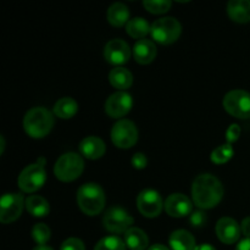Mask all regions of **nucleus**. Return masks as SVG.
Returning a JSON list of instances; mask_svg holds the SVG:
<instances>
[{
  "instance_id": "f257e3e1",
  "label": "nucleus",
  "mask_w": 250,
  "mask_h": 250,
  "mask_svg": "<svg viewBox=\"0 0 250 250\" xmlns=\"http://www.w3.org/2000/svg\"><path fill=\"white\" fill-rule=\"evenodd\" d=\"M193 202L199 209H212L224 197V187L219 178L210 173L199 175L192 186Z\"/></svg>"
},
{
  "instance_id": "f03ea898",
  "label": "nucleus",
  "mask_w": 250,
  "mask_h": 250,
  "mask_svg": "<svg viewBox=\"0 0 250 250\" xmlns=\"http://www.w3.org/2000/svg\"><path fill=\"white\" fill-rule=\"evenodd\" d=\"M53 127V114L43 106H37L28 110L23 117V128L32 138H44L50 133Z\"/></svg>"
},
{
  "instance_id": "7ed1b4c3",
  "label": "nucleus",
  "mask_w": 250,
  "mask_h": 250,
  "mask_svg": "<svg viewBox=\"0 0 250 250\" xmlns=\"http://www.w3.org/2000/svg\"><path fill=\"white\" fill-rule=\"evenodd\" d=\"M105 193L97 183H85L77 190V204L83 214L95 216L105 207Z\"/></svg>"
},
{
  "instance_id": "20e7f679",
  "label": "nucleus",
  "mask_w": 250,
  "mask_h": 250,
  "mask_svg": "<svg viewBox=\"0 0 250 250\" xmlns=\"http://www.w3.org/2000/svg\"><path fill=\"white\" fill-rule=\"evenodd\" d=\"M84 161L77 153H66L58 159L54 166V173L61 182H72L83 172Z\"/></svg>"
},
{
  "instance_id": "39448f33",
  "label": "nucleus",
  "mask_w": 250,
  "mask_h": 250,
  "mask_svg": "<svg viewBox=\"0 0 250 250\" xmlns=\"http://www.w3.org/2000/svg\"><path fill=\"white\" fill-rule=\"evenodd\" d=\"M182 26L173 17H161L153 22L150 28L151 38L163 45H170L175 43L181 36Z\"/></svg>"
},
{
  "instance_id": "423d86ee",
  "label": "nucleus",
  "mask_w": 250,
  "mask_h": 250,
  "mask_svg": "<svg viewBox=\"0 0 250 250\" xmlns=\"http://www.w3.org/2000/svg\"><path fill=\"white\" fill-rule=\"evenodd\" d=\"M225 110L237 119L246 120L250 117V93L242 89H234L224 98Z\"/></svg>"
},
{
  "instance_id": "0eeeda50",
  "label": "nucleus",
  "mask_w": 250,
  "mask_h": 250,
  "mask_svg": "<svg viewBox=\"0 0 250 250\" xmlns=\"http://www.w3.org/2000/svg\"><path fill=\"white\" fill-rule=\"evenodd\" d=\"M46 181V172L44 166L38 163L28 165L20 173L17 185L24 193H34L41 189Z\"/></svg>"
},
{
  "instance_id": "6e6552de",
  "label": "nucleus",
  "mask_w": 250,
  "mask_h": 250,
  "mask_svg": "<svg viewBox=\"0 0 250 250\" xmlns=\"http://www.w3.org/2000/svg\"><path fill=\"white\" fill-rule=\"evenodd\" d=\"M111 141L120 149H129L138 141V129L129 120H120L111 129Z\"/></svg>"
},
{
  "instance_id": "1a4fd4ad",
  "label": "nucleus",
  "mask_w": 250,
  "mask_h": 250,
  "mask_svg": "<svg viewBox=\"0 0 250 250\" xmlns=\"http://www.w3.org/2000/svg\"><path fill=\"white\" fill-rule=\"evenodd\" d=\"M103 225L105 229L111 233H126L133 225V217L119 207L107 209L103 217Z\"/></svg>"
},
{
  "instance_id": "9d476101",
  "label": "nucleus",
  "mask_w": 250,
  "mask_h": 250,
  "mask_svg": "<svg viewBox=\"0 0 250 250\" xmlns=\"http://www.w3.org/2000/svg\"><path fill=\"white\" fill-rule=\"evenodd\" d=\"M24 203L22 194L19 193H6L0 200V221L2 224L14 222L21 216Z\"/></svg>"
},
{
  "instance_id": "9b49d317",
  "label": "nucleus",
  "mask_w": 250,
  "mask_h": 250,
  "mask_svg": "<svg viewBox=\"0 0 250 250\" xmlns=\"http://www.w3.org/2000/svg\"><path fill=\"white\" fill-rule=\"evenodd\" d=\"M161 195L154 189H144L137 198V208L143 216L154 219L161 214L164 208Z\"/></svg>"
},
{
  "instance_id": "f8f14e48",
  "label": "nucleus",
  "mask_w": 250,
  "mask_h": 250,
  "mask_svg": "<svg viewBox=\"0 0 250 250\" xmlns=\"http://www.w3.org/2000/svg\"><path fill=\"white\" fill-rule=\"evenodd\" d=\"M133 100L127 92H116L105 102V112L112 119L124 117L131 111Z\"/></svg>"
},
{
  "instance_id": "ddd939ff",
  "label": "nucleus",
  "mask_w": 250,
  "mask_h": 250,
  "mask_svg": "<svg viewBox=\"0 0 250 250\" xmlns=\"http://www.w3.org/2000/svg\"><path fill=\"white\" fill-rule=\"evenodd\" d=\"M104 58L111 65H124L131 58V49L122 39H112L105 45Z\"/></svg>"
},
{
  "instance_id": "4468645a",
  "label": "nucleus",
  "mask_w": 250,
  "mask_h": 250,
  "mask_svg": "<svg viewBox=\"0 0 250 250\" xmlns=\"http://www.w3.org/2000/svg\"><path fill=\"white\" fill-rule=\"evenodd\" d=\"M164 207L171 217H177V219L192 214L193 209V204L189 198L181 193H173L168 195Z\"/></svg>"
},
{
  "instance_id": "2eb2a0df",
  "label": "nucleus",
  "mask_w": 250,
  "mask_h": 250,
  "mask_svg": "<svg viewBox=\"0 0 250 250\" xmlns=\"http://www.w3.org/2000/svg\"><path fill=\"white\" fill-rule=\"evenodd\" d=\"M241 226L231 217H222L216 224V234L225 244H233L241 237Z\"/></svg>"
},
{
  "instance_id": "dca6fc26",
  "label": "nucleus",
  "mask_w": 250,
  "mask_h": 250,
  "mask_svg": "<svg viewBox=\"0 0 250 250\" xmlns=\"http://www.w3.org/2000/svg\"><path fill=\"white\" fill-rule=\"evenodd\" d=\"M80 151L84 158L89 159V160H98L102 156H104L106 146H105L103 139H100L99 137L90 136L81 142Z\"/></svg>"
},
{
  "instance_id": "f3484780",
  "label": "nucleus",
  "mask_w": 250,
  "mask_h": 250,
  "mask_svg": "<svg viewBox=\"0 0 250 250\" xmlns=\"http://www.w3.org/2000/svg\"><path fill=\"white\" fill-rule=\"evenodd\" d=\"M156 46L149 39H141L133 46V58L141 65H148L156 58Z\"/></svg>"
},
{
  "instance_id": "a211bd4d",
  "label": "nucleus",
  "mask_w": 250,
  "mask_h": 250,
  "mask_svg": "<svg viewBox=\"0 0 250 250\" xmlns=\"http://www.w3.org/2000/svg\"><path fill=\"white\" fill-rule=\"evenodd\" d=\"M227 14L238 23L250 22V0H231L227 5Z\"/></svg>"
},
{
  "instance_id": "6ab92c4d",
  "label": "nucleus",
  "mask_w": 250,
  "mask_h": 250,
  "mask_svg": "<svg viewBox=\"0 0 250 250\" xmlns=\"http://www.w3.org/2000/svg\"><path fill=\"white\" fill-rule=\"evenodd\" d=\"M168 243L172 250H195V238L186 229H177L172 232L168 238Z\"/></svg>"
},
{
  "instance_id": "aec40b11",
  "label": "nucleus",
  "mask_w": 250,
  "mask_h": 250,
  "mask_svg": "<svg viewBox=\"0 0 250 250\" xmlns=\"http://www.w3.org/2000/svg\"><path fill=\"white\" fill-rule=\"evenodd\" d=\"M125 243L131 250H146L149 246V238L143 229L132 227L125 233Z\"/></svg>"
},
{
  "instance_id": "412c9836",
  "label": "nucleus",
  "mask_w": 250,
  "mask_h": 250,
  "mask_svg": "<svg viewBox=\"0 0 250 250\" xmlns=\"http://www.w3.org/2000/svg\"><path fill=\"white\" fill-rule=\"evenodd\" d=\"M107 21L114 27H122L129 21L128 7L122 2H115L107 9Z\"/></svg>"
},
{
  "instance_id": "4be33fe9",
  "label": "nucleus",
  "mask_w": 250,
  "mask_h": 250,
  "mask_svg": "<svg viewBox=\"0 0 250 250\" xmlns=\"http://www.w3.org/2000/svg\"><path fill=\"white\" fill-rule=\"evenodd\" d=\"M109 81L112 87L124 92V90L128 89L132 85V83H133V76H132V73L127 68L115 67L110 71Z\"/></svg>"
},
{
  "instance_id": "5701e85b",
  "label": "nucleus",
  "mask_w": 250,
  "mask_h": 250,
  "mask_svg": "<svg viewBox=\"0 0 250 250\" xmlns=\"http://www.w3.org/2000/svg\"><path fill=\"white\" fill-rule=\"evenodd\" d=\"M78 111V104L75 99L70 97L61 98L54 105V114L62 120L71 119Z\"/></svg>"
},
{
  "instance_id": "b1692460",
  "label": "nucleus",
  "mask_w": 250,
  "mask_h": 250,
  "mask_svg": "<svg viewBox=\"0 0 250 250\" xmlns=\"http://www.w3.org/2000/svg\"><path fill=\"white\" fill-rule=\"evenodd\" d=\"M27 211L34 217H44L50 212V205L44 199L43 197L39 195H31L26 199L24 203Z\"/></svg>"
},
{
  "instance_id": "393cba45",
  "label": "nucleus",
  "mask_w": 250,
  "mask_h": 250,
  "mask_svg": "<svg viewBox=\"0 0 250 250\" xmlns=\"http://www.w3.org/2000/svg\"><path fill=\"white\" fill-rule=\"evenodd\" d=\"M150 28L151 26L143 17H134V19L129 20L128 23L126 24L127 34L132 38L139 39V41L143 39L150 32Z\"/></svg>"
},
{
  "instance_id": "a878e982",
  "label": "nucleus",
  "mask_w": 250,
  "mask_h": 250,
  "mask_svg": "<svg viewBox=\"0 0 250 250\" xmlns=\"http://www.w3.org/2000/svg\"><path fill=\"white\" fill-rule=\"evenodd\" d=\"M233 154L234 150L231 144H224V146H217L215 150H212L211 161L217 165H222V164L227 163L233 156Z\"/></svg>"
},
{
  "instance_id": "bb28decb",
  "label": "nucleus",
  "mask_w": 250,
  "mask_h": 250,
  "mask_svg": "<svg viewBox=\"0 0 250 250\" xmlns=\"http://www.w3.org/2000/svg\"><path fill=\"white\" fill-rule=\"evenodd\" d=\"M94 250H126V243L119 237H105L98 242Z\"/></svg>"
},
{
  "instance_id": "cd10ccee",
  "label": "nucleus",
  "mask_w": 250,
  "mask_h": 250,
  "mask_svg": "<svg viewBox=\"0 0 250 250\" xmlns=\"http://www.w3.org/2000/svg\"><path fill=\"white\" fill-rule=\"evenodd\" d=\"M143 5L150 14L160 15L167 12L171 9L172 2L170 0H144Z\"/></svg>"
},
{
  "instance_id": "c85d7f7f",
  "label": "nucleus",
  "mask_w": 250,
  "mask_h": 250,
  "mask_svg": "<svg viewBox=\"0 0 250 250\" xmlns=\"http://www.w3.org/2000/svg\"><path fill=\"white\" fill-rule=\"evenodd\" d=\"M50 229L45 224H37L32 229V237L38 246H45L46 242L50 239Z\"/></svg>"
},
{
  "instance_id": "c756f323",
  "label": "nucleus",
  "mask_w": 250,
  "mask_h": 250,
  "mask_svg": "<svg viewBox=\"0 0 250 250\" xmlns=\"http://www.w3.org/2000/svg\"><path fill=\"white\" fill-rule=\"evenodd\" d=\"M189 222L194 229L203 227L205 222H207V214H205L204 211H202V210H198V211L192 212V214H190Z\"/></svg>"
},
{
  "instance_id": "7c9ffc66",
  "label": "nucleus",
  "mask_w": 250,
  "mask_h": 250,
  "mask_svg": "<svg viewBox=\"0 0 250 250\" xmlns=\"http://www.w3.org/2000/svg\"><path fill=\"white\" fill-rule=\"evenodd\" d=\"M60 250H85V247L81 239L68 238L61 244Z\"/></svg>"
},
{
  "instance_id": "2f4dec72",
  "label": "nucleus",
  "mask_w": 250,
  "mask_h": 250,
  "mask_svg": "<svg viewBox=\"0 0 250 250\" xmlns=\"http://www.w3.org/2000/svg\"><path fill=\"white\" fill-rule=\"evenodd\" d=\"M131 163L134 168H137V170H143L146 166V164H148V159H146V156L143 153H136L133 155V158H132Z\"/></svg>"
},
{
  "instance_id": "473e14b6",
  "label": "nucleus",
  "mask_w": 250,
  "mask_h": 250,
  "mask_svg": "<svg viewBox=\"0 0 250 250\" xmlns=\"http://www.w3.org/2000/svg\"><path fill=\"white\" fill-rule=\"evenodd\" d=\"M239 133H241V129L237 125H232L231 127L227 131V141H229V144H231L232 142L237 141L239 137Z\"/></svg>"
},
{
  "instance_id": "72a5a7b5",
  "label": "nucleus",
  "mask_w": 250,
  "mask_h": 250,
  "mask_svg": "<svg viewBox=\"0 0 250 250\" xmlns=\"http://www.w3.org/2000/svg\"><path fill=\"white\" fill-rule=\"evenodd\" d=\"M241 231L247 238H250V217H246L241 224Z\"/></svg>"
},
{
  "instance_id": "f704fd0d",
  "label": "nucleus",
  "mask_w": 250,
  "mask_h": 250,
  "mask_svg": "<svg viewBox=\"0 0 250 250\" xmlns=\"http://www.w3.org/2000/svg\"><path fill=\"white\" fill-rule=\"evenodd\" d=\"M236 250H250V238L242 239L237 246Z\"/></svg>"
},
{
  "instance_id": "c9c22d12",
  "label": "nucleus",
  "mask_w": 250,
  "mask_h": 250,
  "mask_svg": "<svg viewBox=\"0 0 250 250\" xmlns=\"http://www.w3.org/2000/svg\"><path fill=\"white\" fill-rule=\"evenodd\" d=\"M195 250H216L210 244H200V246H197Z\"/></svg>"
},
{
  "instance_id": "e433bc0d",
  "label": "nucleus",
  "mask_w": 250,
  "mask_h": 250,
  "mask_svg": "<svg viewBox=\"0 0 250 250\" xmlns=\"http://www.w3.org/2000/svg\"><path fill=\"white\" fill-rule=\"evenodd\" d=\"M148 250H170V249L166 248V247L163 246V244H154V246H151Z\"/></svg>"
},
{
  "instance_id": "4c0bfd02",
  "label": "nucleus",
  "mask_w": 250,
  "mask_h": 250,
  "mask_svg": "<svg viewBox=\"0 0 250 250\" xmlns=\"http://www.w3.org/2000/svg\"><path fill=\"white\" fill-rule=\"evenodd\" d=\"M33 250H53V249L48 246H38V247H36Z\"/></svg>"
},
{
  "instance_id": "58836bf2",
  "label": "nucleus",
  "mask_w": 250,
  "mask_h": 250,
  "mask_svg": "<svg viewBox=\"0 0 250 250\" xmlns=\"http://www.w3.org/2000/svg\"><path fill=\"white\" fill-rule=\"evenodd\" d=\"M0 142H1V150H0V153H4V148H5V141H4V137H0Z\"/></svg>"
},
{
  "instance_id": "ea45409f",
  "label": "nucleus",
  "mask_w": 250,
  "mask_h": 250,
  "mask_svg": "<svg viewBox=\"0 0 250 250\" xmlns=\"http://www.w3.org/2000/svg\"><path fill=\"white\" fill-rule=\"evenodd\" d=\"M37 163H38L39 165L44 166V165H45V159H44V158H39L38 160H37Z\"/></svg>"
}]
</instances>
